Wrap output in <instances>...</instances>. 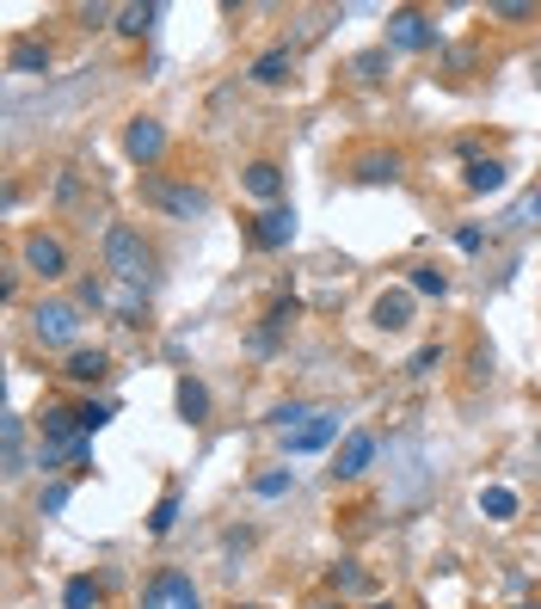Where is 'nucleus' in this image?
Instances as JSON below:
<instances>
[{
	"label": "nucleus",
	"mask_w": 541,
	"mask_h": 609,
	"mask_svg": "<svg viewBox=\"0 0 541 609\" xmlns=\"http://www.w3.org/2000/svg\"><path fill=\"white\" fill-rule=\"evenodd\" d=\"M370 609H394V604H370Z\"/></svg>",
	"instance_id": "a19ab883"
},
{
	"label": "nucleus",
	"mask_w": 541,
	"mask_h": 609,
	"mask_svg": "<svg viewBox=\"0 0 541 609\" xmlns=\"http://www.w3.org/2000/svg\"><path fill=\"white\" fill-rule=\"evenodd\" d=\"M308 419H314V406H302V401H278L271 413H264L271 431H295V425H308Z\"/></svg>",
	"instance_id": "c85d7f7f"
},
{
	"label": "nucleus",
	"mask_w": 541,
	"mask_h": 609,
	"mask_svg": "<svg viewBox=\"0 0 541 609\" xmlns=\"http://www.w3.org/2000/svg\"><path fill=\"white\" fill-rule=\"evenodd\" d=\"M523 216H529V222H541V185H536V191H529V198H523Z\"/></svg>",
	"instance_id": "4c0bfd02"
},
{
	"label": "nucleus",
	"mask_w": 541,
	"mask_h": 609,
	"mask_svg": "<svg viewBox=\"0 0 541 609\" xmlns=\"http://www.w3.org/2000/svg\"><path fill=\"white\" fill-rule=\"evenodd\" d=\"M19 266L32 271L37 283H56L68 278V247L49 228H25V240H19Z\"/></svg>",
	"instance_id": "20e7f679"
},
{
	"label": "nucleus",
	"mask_w": 541,
	"mask_h": 609,
	"mask_svg": "<svg viewBox=\"0 0 541 609\" xmlns=\"http://www.w3.org/2000/svg\"><path fill=\"white\" fill-rule=\"evenodd\" d=\"M172 401H179V419H185V425H203V419H210V388H203L198 375H179Z\"/></svg>",
	"instance_id": "6ab92c4d"
},
{
	"label": "nucleus",
	"mask_w": 541,
	"mask_h": 609,
	"mask_svg": "<svg viewBox=\"0 0 541 609\" xmlns=\"http://www.w3.org/2000/svg\"><path fill=\"white\" fill-rule=\"evenodd\" d=\"M75 302H80V308H105L111 290H105L99 278H80V283H75Z\"/></svg>",
	"instance_id": "72a5a7b5"
},
{
	"label": "nucleus",
	"mask_w": 541,
	"mask_h": 609,
	"mask_svg": "<svg viewBox=\"0 0 541 609\" xmlns=\"http://www.w3.org/2000/svg\"><path fill=\"white\" fill-rule=\"evenodd\" d=\"M80 314H87V308H80L75 296H37L32 302V339L44 345V351H63V358H68V351L87 345V339H80V327H87Z\"/></svg>",
	"instance_id": "f03ea898"
},
{
	"label": "nucleus",
	"mask_w": 541,
	"mask_h": 609,
	"mask_svg": "<svg viewBox=\"0 0 541 609\" xmlns=\"http://www.w3.org/2000/svg\"><path fill=\"white\" fill-rule=\"evenodd\" d=\"M517 511H523V499H517L510 486H480V517H493V523H510Z\"/></svg>",
	"instance_id": "b1692460"
},
{
	"label": "nucleus",
	"mask_w": 541,
	"mask_h": 609,
	"mask_svg": "<svg viewBox=\"0 0 541 609\" xmlns=\"http://www.w3.org/2000/svg\"><path fill=\"white\" fill-rule=\"evenodd\" d=\"M179 486H167V493H160L155 499V511H148V535H172V523H179Z\"/></svg>",
	"instance_id": "bb28decb"
},
{
	"label": "nucleus",
	"mask_w": 541,
	"mask_h": 609,
	"mask_svg": "<svg viewBox=\"0 0 541 609\" xmlns=\"http://www.w3.org/2000/svg\"><path fill=\"white\" fill-rule=\"evenodd\" d=\"M247 240L259 252H283L295 240V203H271V210H259V216L247 222Z\"/></svg>",
	"instance_id": "6e6552de"
},
{
	"label": "nucleus",
	"mask_w": 541,
	"mask_h": 609,
	"mask_svg": "<svg viewBox=\"0 0 541 609\" xmlns=\"http://www.w3.org/2000/svg\"><path fill=\"white\" fill-rule=\"evenodd\" d=\"M0 469H7V481L25 474V419H19V413L0 419Z\"/></svg>",
	"instance_id": "a211bd4d"
},
{
	"label": "nucleus",
	"mask_w": 541,
	"mask_h": 609,
	"mask_svg": "<svg viewBox=\"0 0 541 609\" xmlns=\"http://www.w3.org/2000/svg\"><path fill=\"white\" fill-rule=\"evenodd\" d=\"M510 609H541V604H510Z\"/></svg>",
	"instance_id": "58836bf2"
},
{
	"label": "nucleus",
	"mask_w": 541,
	"mask_h": 609,
	"mask_svg": "<svg viewBox=\"0 0 541 609\" xmlns=\"http://www.w3.org/2000/svg\"><path fill=\"white\" fill-rule=\"evenodd\" d=\"M413 314H418L413 290H382V296L370 302V327L375 332H406V327H413Z\"/></svg>",
	"instance_id": "ddd939ff"
},
{
	"label": "nucleus",
	"mask_w": 541,
	"mask_h": 609,
	"mask_svg": "<svg viewBox=\"0 0 541 609\" xmlns=\"http://www.w3.org/2000/svg\"><path fill=\"white\" fill-rule=\"evenodd\" d=\"M401 172H406V160L394 155V148H370V155L351 160V179H357V185H401Z\"/></svg>",
	"instance_id": "2eb2a0df"
},
{
	"label": "nucleus",
	"mask_w": 541,
	"mask_h": 609,
	"mask_svg": "<svg viewBox=\"0 0 541 609\" xmlns=\"http://www.w3.org/2000/svg\"><path fill=\"white\" fill-rule=\"evenodd\" d=\"M455 247H462V252H486V228H474V222L455 228Z\"/></svg>",
	"instance_id": "f704fd0d"
},
{
	"label": "nucleus",
	"mask_w": 541,
	"mask_h": 609,
	"mask_svg": "<svg viewBox=\"0 0 541 609\" xmlns=\"http://www.w3.org/2000/svg\"><path fill=\"white\" fill-rule=\"evenodd\" d=\"M49 63H56V49H49L44 37H13V44H7V68H13V75H49Z\"/></svg>",
	"instance_id": "dca6fc26"
},
{
	"label": "nucleus",
	"mask_w": 541,
	"mask_h": 609,
	"mask_svg": "<svg viewBox=\"0 0 541 609\" xmlns=\"http://www.w3.org/2000/svg\"><path fill=\"white\" fill-rule=\"evenodd\" d=\"M19 271H25V266H7V278H0V302H7V308L19 302Z\"/></svg>",
	"instance_id": "c9c22d12"
},
{
	"label": "nucleus",
	"mask_w": 541,
	"mask_h": 609,
	"mask_svg": "<svg viewBox=\"0 0 541 609\" xmlns=\"http://www.w3.org/2000/svg\"><path fill=\"white\" fill-rule=\"evenodd\" d=\"M326 578H333V591H339V597H370V591H375V578L363 573L357 561H339Z\"/></svg>",
	"instance_id": "393cba45"
},
{
	"label": "nucleus",
	"mask_w": 541,
	"mask_h": 609,
	"mask_svg": "<svg viewBox=\"0 0 541 609\" xmlns=\"http://www.w3.org/2000/svg\"><path fill=\"white\" fill-rule=\"evenodd\" d=\"M111 419H117V406L111 401H80V431H87V438H99Z\"/></svg>",
	"instance_id": "7c9ffc66"
},
{
	"label": "nucleus",
	"mask_w": 541,
	"mask_h": 609,
	"mask_svg": "<svg viewBox=\"0 0 541 609\" xmlns=\"http://www.w3.org/2000/svg\"><path fill=\"white\" fill-rule=\"evenodd\" d=\"M99 259H105L111 283H129V290H148L155 283V247L136 222H111L105 240H99Z\"/></svg>",
	"instance_id": "f257e3e1"
},
{
	"label": "nucleus",
	"mask_w": 541,
	"mask_h": 609,
	"mask_svg": "<svg viewBox=\"0 0 541 609\" xmlns=\"http://www.w3.org/2000/svg\"><path fill=\"white\" fill-rule=\"evenodd\" d=\"M160 25V7L155 0H136V7H117V25H111V32L117 37H148Z\"/></svg>",
	"instance_id": "412c9836"
},
{
	"label": "nucleus",
	"mask_w": 541,
	"mask_h": 609,
	"mask_svg": "<svg viewBox=\"0 0 541 609\" xmlns=\"http://www.w3.org/2000/svg\"><path fill=\"white\" fill-rule=\"evenodd\" d=\"M124 155L136 160L142 172H155L160 160H167V124H160V117H148V111H142V117H129V124H124Z\"/></svg>",
	"instance_id": "423d86ee"
},
{
	"label": "nucleus",
	"mask_w": 541,
	"mask_h": 609,
	"mask_svg": "<svg viewBox=\"0 0 541 609\" xmlns=\"http://www.w3.org/2000/svg\"><path fill=\"white\" fill-rule=\"evenodd\" d=\"M387 63H394V49H387V44L357 49V56H351V75L363 80V87H382V80H387Z\"/></svg>",
	"instance_id": "5701e85b"
},
{
	"label": "nucleus",
	"mask_w": 541,
	"mask_h": 609,
	"mask_svg": "<svg viewBox=\"0 0 541 609\" xmlns=\"http://www.w3.org/2000/svg\"><path fill=\"white\" fill-rule=\"evenodd\" d=\"M339 431H345V425H339V413H326V406H314V419H308V425H295V431H283V450H290V455L333 450V443H345Z\"/></svg>",
	"instance_id": "1a4fd4ad"
},
{
	"label": "nucleus",
	"mask_w": 541,
	"mask_h": 609,
	"mask_svg": "<svg viewBox=\"0 0 541 609\" xmlns=\"http://www.w3.org/2000/svg\"><path fill=\"white\" fill-rule=\"evenodd\" d=\"M240 609H264V604H240Z\"/></svg>",
	"instance_id": "ea45409f"
},
{
	"label": "nucleus",
	"mask_w": 541,
	"mask_h": 609,
	"mask_svg": "<svg viewBox=\"0 0 541 609\" xmlns=\"http://www.w3.org/2000/svg\"><path fill=\"white\" fill-rule=\"evenodd\" d=\"M99 604H105V585H99V578L80 573V578L63 585V609H99Z\"/></svg>",
	"instance_id": "a878e982"
},
{
	"label": "nucleus",
	"mask_w": 541,
	"mask_h": 609,
	"mask_svg": "<svg viewBox=\"0 0 541 609\" xmlns=\"http://www.w3.org/2000/svg\"><path fill=\"white\" fill-rule=\"evenodd\" d=\"M443 37H437L431 13H418V7H394L387 13V49H406V56H425V49H437Z\"/></svg>",
	"instance_id": "39448f33"
},
{
	"label": "nucleus",
	"mask_w": 541,
	"mask_h": 609,
	"mask_svg": "<svg viewBox=\"0 0 541 609\" xmlns=\"http://www.w3.org/2000/svg\"><path fill=\"white\" fill-rule=\"evenodd\" d=\"M136 609H167V591H160V578H148V591H142Z\"/></svg>",
	"instance_id": "e433bc0d"
},
{
	"label": "nucleus",
	"mask_w": 541,
	"mask_h": 609,
	"mask_svg": "<svg viewBox=\"0 0 541 609\" xmlns=\"http://www.w3.org/2000/svg\"><path fill=\"white\" fill-rule=\"evenodd\" d=\"M290 75H295V49H290V44H271V49L259 56V63L247 68V80H252V87H283Z\"/></svg>",
	"instance_id": "f3484780"
},
{
	"label": "nucleus",
	"mask_w": 541,
	"mask_h": 609,
	"mask_svg": "<svg viewBox=\"0 0 541 609\" xmlns=\"http://www.w3.org/2000/svg\"><path fill=\"white\" fill-rule=\"evenodd\" d=\"M63 382H75V388H99V382H105L111 375V351L105 345H80V351H68L63 358Z\"/></svg>",
	"instance_id": "9b49d317"
},
{
	"label": "nucleus",
	"mask_w": 541,
	"mask_h": 609,
	"mask_svg": "<svg viewBox=\"0 0 541 609\" xmlns=\"http://www.w3.org/2000/svg\"><path fill=\"white\" fill-rule=\"evenodd\" d=\"M375 450H382V443H375V431H345V443L339 450H333V481L339 486H351V481H363V474H370V462H375Z\"/></svg>",
	"instance_id": "0eeeda50"
},
{
	"label": "nucleus",
	"mask_w": 541,
	"mask_h": 609,
	"mask_svg": "<svg viewBox=\"0 0 541 609\" xmlns=\"http://www.w3.org/2000/svg\"><path fill=\"white\" fill-rule=\"evenodd\" d=\"M406 290H413V296H431V302H443V296H449V271L437 266V259H418V266L406 271Z\"/></svg>",
	"instance_id": "aec40b11"
},
{
	"label": "nucleus",
	"mask_w": 541,
	"mask_h": 609,
	"mask_svg": "<svg viewBox=\"0 0 541 609\" xmlns=\"http://www.w3.org/2000/svg\"><path fill=\"white\" fill-rule=\"evenodd\" d=\"M80 438H87V431H80V406L44 401V413H37V443H56V450H75ZM68 462H75V455H68Z\"/></svg>",
	"instance_id": "9d476101"
},
{
	"label": "nucleus",
	"mask_w": 541,
	"mask_h": 609,
	"mask_svg": "<svg viewBox=\"0 0 541 609\" xmlns=\"http://www.w3.org/2000/svg\"><path fill=\"white\" fill-rule=\"evenodd\" d=\"M486 19H498V25H529V19H541V7L536 0H493Z\"/></svg>",
	"instance_id": "cd10ccee"
},
{
	"label": "nucleus",
	"mask_w": 541,
	"mask_h": 609,
	"mask_svg": "<svg viewBox=\"0 0 541 609\" xmlns=\"http://www.w3.org/2000/svg\"><path fill=\"white\" fill-rule=\"evenodd\" d=\"M142 203H155L160 216H172V222L210 216V191L191 185V179H167V172H142Z\"/></svg>",
	"instance_id": "7ed1b4c3"
},
{
	"label": "nucleus",
	"mask_w": 541,
	"mask_h": 609,
	"mask_svg": "<svg viewBox=\"0 0 541 609\" xmlns=\"http://www.w3.org/2000/svg\"><path fill=\"white\" fill-rule=\"evenodd\" d=\"M252 493H259V499H283V493H295V469H271V474H252Z\"/></svg>",
	"instance_id": "c756f323"
},
{
	"label": "nucleus",
	"mask_w": 541,
	"mask_h": 609,
	"mask_svg": "<svg viewBox=\"0 0 541 609\" xmlns=\"http://www.w3.org/2000/svg\"><path fill=\"white\" fill-rule=\"evenodd\" d=\"M505 179H510V167L498 155H467V167H462L467 198H493V191H505Z\"/></svg>",
	"instance_id": "4468645a"
},
{
	"label": "nucleus",
	"mask_w": 541,
	"mask_h": 609,
	"mask_svg": "<svg viewBox=\"0 0 541 609\" xmlns=\"http://www.w3.org/2000/svg\"><path fill=\"white\" fill-rule=\"evenodd\" d=\"M160 578V591H167V609H203V591L191 585V573H179V566H167Z\"/></svg>",
	"instance_id": "4be33fe9"
},
{
	"label": "nucleus",
	"mask_w": 541,
	"mask_h": 609,
	"mask_svg": "<svg viewBox=\"0 0 541 609\" xmlns=\"http://www.w3.org/2000/svg\"><path fill=\"white\" fill-rule=\"evenodd\" d=\"M240 191H247L252 203H264V210H271V203H283L290 179H283L278 160H247V167H240Z\"/></svg>",
	"instance_id": "f8f14e48"
},
{
	"label": "nucleus",
	"mask_w": 541,
	"mask_h": 609,
	"mask_svg": "<svg viewBox=\"0 0 541 609\" xmlns=\"http://www.w3.org/2000/svg\"><path fill=\"white\" fill-rule=\"evenodd\" d=\"M443 358H449L443 345H418V351H413V363H406V375H413V382H425V375H437V370H443Z\"/></svg>",
	"instance_id": "2f4dec72"
},
{
	"label": "nucleus",
	"mask_w": 541,
	"mask_h": 609,
	"mask_svg": "<svg viewBox=\"0 0 541 609\" xmlns=\"http://www.w3.org/2000/svg\"><path fill=\"white\" fill-rule=\"evenodd\" d=\"M68 499H75V486H68V481H49L44 493H37V511H44V517H63Z\"/></svg>",
	"instance_id": "473e14b6"
}]
</instances>
